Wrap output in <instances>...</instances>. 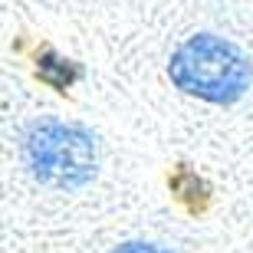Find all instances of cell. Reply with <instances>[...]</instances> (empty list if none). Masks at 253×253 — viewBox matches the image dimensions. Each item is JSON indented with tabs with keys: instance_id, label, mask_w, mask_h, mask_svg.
<instances>
[{
	"instance_id": "cell-1",
	"label": "cell",
	"mask_w": 253,
	"mask_h": 253,
	"mask_svg": "<svg viewBox=\"0 0 253 253\" xmlns=\"http://www.w3.org/2000/svg\"><path fill=\"white\" fill-rule=\"evenodd\" d=\"M168 79L184 95L211 105H234L253 83V66L237 43L217 33H194L174 46Z\"/></svg>"
},
{
	"instance_id": "cell-2",
	"label": "cell",
	"mask_w": 253,
	"mask_h": 253,
	"mask_svg": "<svg viewBox=\"0 0 253 253\" xmlns=\"http://www.w3.org/2000/svg\"><path fill=\"white\" fill-rule=\"evenodd\" d=\"M23 165L30 174L56 191H79L95 178L99 171V145L85 125L63 122L53 115H43L30 122L23 131Z\"/></svg>"
},
{
	"instance_id": "cell-5",
	"label": "cell",
	"mask_w": 253,
	"mask_h": 253,
	"mask_svg": "<svg viewBox=\"0 0 253 253\" xmlns=\"http://www.w3.org/2000/svg\"><path fill=\"white\" fill-rule=\"evenodd\" d=\"M112 253H171L158 244H148V240H128V244H119Z\"/></svg>"
},
{
	"instance_id": "cell-4",
	"label": "cell",
	"mask_w": 253,
	"mask_h": 253,
	"mask_svg": "<svg viewBox=\"0 0 253 253\" xmlns=\"http://www.w3.org/2000/svg\"><path fill=\"white\" fill-rule=\"evenodd\" d=\"M171 188L178 191L181 197H188V201H194V191H197V194H201V197L207 194V188H204V181L197 178L194 171H188V168H181V171H178V178L171 181Z\"/></svg>"
},
{
	"instance_id": "cell-3",
	"label": "cell",
	"mask_w": 253,
	"mask_h": 253,
	"mask_svg": "<svg viewBox=\"0 0 253 253\" xmlns=\"http://www.w3.org/2000/svg\"><path fill=\"white\" fill-rule=\"evenodd\" d=\"M37 76H40V83H46L49 89L66 92L73 83L83 79V66L69 56H59L56 49H43L37 56Z\"/></svg>"
}]
</instances>
